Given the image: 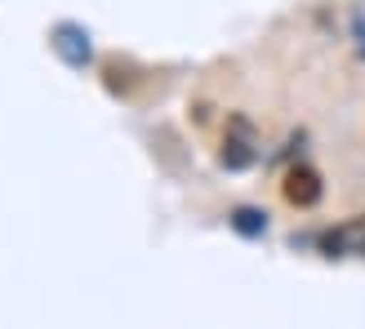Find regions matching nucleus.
Listing matches in <instances>:
<instances>
[{"label":"nucleus","instance_id":"obj_2","mask_svg":"<svg viewBox=\"0 0 365 329\" xmlns=\"http://www.w3.org/2000/svg\"><path fill=\"white\" fill-rule=\"evenodd\" d=\"M53 49H58L71 67H85L89 53H94V49H89V36L81 27H58V31H53Z\"/></svg>","mask_w":365,"mask_h":329},{"label":"nucleus","instance_id":"obj_1","mask_svg":"<svg viewBox=\"0 0 365 329\" xmlns=\"http://www.w3.org/2000/svg\"><path fill=\"white\" fill-rule=\"evenodd\" d=\"M325 249H330V258H348V254H365V218H352V223L334 227L325 236Z\"/></svg>","mask_w":365,"mask_h":329},{"label":"nucleus","instance_id":"obj_4","mask_svg":"<svg viewBox=\"0 0 365 329\" xmlns=\"http://www.w3.org/2000/svg\"><path fill=\"white\" fill-rule=\"evenodd\" d=\"M232 227L241 231V236H259V231H267V214H259V209H236L232 214Z\"/></svg>","mask_w":365,"mask_h":329},{"label":"nucleus","instance_id":"obj_3","mask_svg":"<svg viewBox=\"0 0 365 329\" xmlns=\"http://www.w3.org/2000/svg\"><path fill=\"white\" fill-rule=\"evenodd\" d=\"M285 196L294 200V205H317L321 200V178L312 169H294L289 182H285Z\"/></svg>","mask_w":365,"mask_h":329}]
</instances>
